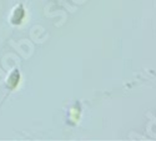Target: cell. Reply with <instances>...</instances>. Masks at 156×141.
Returning a JSON list of instances; mask_svg holds the SVG:
<instances>
[{"label":"cell","instance_id":"6da1fadb","mask_svg":"<svg viewBox=\"0 0 156 141\" xmlns=\"http://www.w3.org/2000/svg\"><path fill=\"white\" fill-rule=\"evenodd\" d=\"M24 15H25V12H24L23 8H21V6L16 8L15 11H14V14H12V18H11L12 24H19V23H21V20L24 19Z\"/></svg>","mask_w":156,"mask_h":141},{"label":"cell","instance_id":"7a4b0ae2","mask_svg":"<svg viewBox=\"0 0 156 141\" xmlns=\"http://www.w3.org/2000/svg\"><path fill=\"white\" fill-rule=\"evenodd\" d=\"M19 80H20V75H19V72H18V71H14V72L10 75V78H9V80H8V84H9V86H10L11 89H14V87L18 86Z\"/></svg>","mask_w":156,"mask_h":141}]
</instances>
